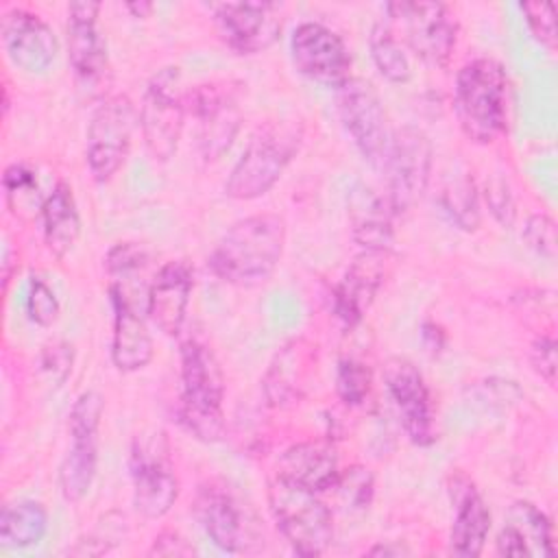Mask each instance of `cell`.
I'll use <instances>...</instances> for the list:
<instances>
[{
    "label": "cell",
    "instance_id": "obj_1",
    "mask_svg": "<svg viewBox=\"0 0 558 558\" xmlns=\"http://www.w3.org/2000/svg\"><path fill=\"white\" fill-rule=\"evenodd\" d=\"M286 246V220L279 214H253L233 222L216 242L207 264L211 272L240 288L266 283Z\"/></svg>",
    "mask_w": 558,
    "mask_h": 558
},
{
    "label": "cell",
    "instance_id": "obj_2",
    "mask_svg": "<svg viewBox=\"0 0 558 558\" xmlns=\"http://www.w3.org/2000/svg\"><path fill=\"white\" fill-rule=\"evenodd\" d=\"M453 111L462 133L475 144H490L508 122V74L493 57L466 61L453 83Z\"/></svg>",
    "mask_w": 558,
    "mask_h": 558
},
{
    "label": "cell",
    "instance_id": "obj_3",
    "mask_svg": "<svg viewBox=\"0 0 558 558\" xmlns=\"http://www.w3.org/2000/svg\"><path fill=\"white\" fill-rule=\"evenodd\" d=\"M222 401V366L207 342L190 336L181 344V423L201 442H218L225 436Z\"/></svg>",
    "mask_w": 558,
    "mask_h": 558
},
{
    "label": "cell",
    "instance_id": "obj_4",
    "mask_svg": "<svg viewBox=\"0 0 558 558\" xmlns=\"http://www.w3.org/2000/svg\"><path fill=\"white\" fill-rule=\"evenodd\" d=\"M301 142L303 124L299 120L281 118L262 124L231 168L225 183V194L235 201H253L264 196L296 157Z\"/></svg>",
    "mask_w": 558,
    "mask_h": 558
},
{
    "label": "cell",
    "instance_id": "obj_5",
    "mask_svg": "<svg viewBox=\"0 0 558 558\" xmlns=\"http://www.w3.org/2000/svg\"><path fill=\"white\" fill-rule=\"evenodd\" d=\"M268 506L277 530L299 556H323L333 541V519L318 493L272 477L268 482Z\"/></svg>",
    "mask_w": 558,
    "mask_h": 558
},
{
    "label": "cell",
    "instance_id": "obj_6",
    "mask_svg": "<svg viewBox=\"0 0 558 558\" xmlns=\"http://www.w3.org/2000/svg\"><path fill=\"white\" fill-rule=\"evenodd\" d=\"M194 514L211 543L227 554H251L264 545L257 517L225 482L209 480L198 486Z\"/></svg>",
    "mask_w": 558,
    "mask_h": 558
},
{
    "label": "cell",
    "instance_id": "obj_7",
    "mask_svg": "<svg viewBox=\"0 0 558 558\" xmlns=\"http://www.w3.org/2000/svg\"><path fill=\"white\" fill-rule=\"evenodd\" d=\"M102 414L105 399L96 390L81 392L70 408L68 434L72 442L59 464V490L70 504H78L94 484Z\"/></svg>",
    "mask_w": 558,
    "mask_h": 558
},
{
    "label": "cell",
    "instance_id": "obj_8",
    "mask_svg": "<svg viewBox=\"0 0 558 558\" xmlns=\"http://www.w3.org/2000/svg\"><path fill=\"white\" fill-rule=\"evenodd\" d=\"M129 469L133 482V506L144 519H161L179 497V477L174 473L170 442L163 432L137 434Z\"/></svg>",
    "mask_w": 558,
    "mask_h": 558
},
{
    "label": "cell",
    "instance_id": "obj_9",
    "mask_svg": "<svg viewBox=\"0 0 558 558\" xmlns=\"http://www.w3.org/2000/svg\"><path fill=\"white\" fill-rule=\"evenodd\" d=\"M140 122L133 100L124 94L105 96L87 124L85 161L98 183L109 181L126 161Z\"/></svg>",
    "mask_w": 558,
    "mask_h": 558
},
{
    "label": "cell",
    "instance_id": "obj_10",
    "mask_svg": "<svg viewBox=\"0 0 558 558\" xmlns=\"http://www.w3.org/2000/svg\"><path fill=\"white\" fill-rule=\"evenodd\" d=\"M137 116L146 150L153 159L168 161L177 153L187 116L179 68H163L148 81Z\"/></svg>",
    "mask_w": 558,
    "mask_h": 558
},
{
    "label": "cell",
    "instance_id": "obj_11",
    "mask_svg": "<svg viewBox=\"0 0 558 558\" xmlns=\"http://www.w3.org/2000/svg\"><path fill=\"white\" fill-rule=\"evenodd\" d=\"M432 163L434 148L421 129L401 126L392 131L381 170L386 174V196L397 216L414 207L425 194Z\"/></svg>",
    "mask_w": 558,
    "mask_h": 558
},
{
    "label": "cell",
    "instance_id": "obj_12",
    "mask_svg": "<svg viewBox=\"0 0 558 558\" xmlns=\"http://www.w3.org/2000/svg\"><path fill=\"white\" fill-rule=\"evenodd\" d=\"M336 105L340 122L362 157L373 168L381 170L392 131L388 129V116L373 83L351 76L336 89Z\"/></svg>",
    "mask_w": 558,
    "mask_h": 558
},
{
    "label": "cell",
    "instance_id": "obj_13",
    "mask_svg": "<svg viewBox=\"0 0 558 558\" xmlns=\"http://www.w3.org/2000/svg\"><path fill=\"white\" fill-rule=\"evenodd\" d=\"M386 11L392 20L401 22L405 41L421 61L436 68H445L449 63L458 41V22L447 4L401 0L386 4Z\"/></svg>",
    "mask_w": 558,
    "mask_h": 558
},
{
    "label": "cell",
    "instance_id": "obj_14",
    "mask_svg": "<svg viewBox=\"0 0 558 558\" xmlns=\"http://www.w3.org/2000/svg\"><path fill=\"white\" fill-rule=\"evenodd\" d=\"M187 113L196 120V146L205 161L220 159L233 144L242 113L233 89L227 83L198 85L185 92Z\"/></svg>",
    "mask_w": 558,
    "mask_h": 558
},
{
    "label": "cell",
    "instance_id": "obj_15",
    "mask_svg": "<svg viewBox=\"0 0 558 558\" xmlns=\"http://www.w3.org/2000/svg\"><path fill=\"white\" fill-rule=\"evenodd\" d=\"M294 68L314 83L338 89L351 78V52L344 39L323 22H301L290 37Z\"/></svg>",
    "mask_w": 558,
    "mask_h": 558
},
{
    "label": "cell",
    "instance_id": "obj_16",
    "mask_svg": "<svg viewBox=\"0 0 558 558\" xmlns=\"http://www.w3.org/2000/svg\"><path fill=\"white\" fill-rule=\"evenodd\" d=\"M384 381L410 442L416 447L434 445L438 438L434 403L421 371L405 357H390L384 364Z\"/></svg>",
    "mask_w": 558,
    "mask_h": 558
},
{
    "label": "cell",
    "instance_id": "obj_17",
    "mask_svg": "<svg viewBox=\"0 0 558 558\" xmlns=\"http://www.w3.org/2000/svg\"><path fill=\"white\" fill-rule=\"evenodd\" d=\"M211 9L220 39L238 54L264 52L279 39L283 26L279 2H222Z\"/></svg>",
    "mask_w": 558,
    "mask_h": 558
},
{
    "label": "cell",
    "instance_id": "obj_18",
    "mask_svg": "<svg viewBox=\"0 0 558 558\" xmlns=\"http://www.w3.org/2000/svg\"><path fill=\"white\" fill-rule=\"evenodd\" d=\"M100 2L81 0L68 7V61L81 89L100 94L109 78L105 37L98 31Z\"/></svg>",
    "mask_w": 558,
    "mask_h": 558
},
{
    "label": "cell",
    "instance_id": "obj_19",
    "mask_svg": "<svg viewBox=\"0 0 558 558\" xmlns=\"http://www.w3.org/2000/svg\"><path fill=\"white\" fill-rule=\"evenodd\" d=\"M2 44L7 57L24 72H44L59 52L52 26L26 9H9L2 15Z\"/></svg>",
    "mask_w": 558,
    "mask_h": 558
},
{
    "label": "cell",
    "instance_id": "obj_20",
    "mask_svg": "<svg viewBox=\"0 0 558 558\" xmlns=\"http://www.w3.org/2000/svg\"><path fill=\"white\" fill-rule=\"evenodd\" d=\"M316 373V347L305 338L288 340L272 355L264 379V397L272 408H290L299 403L307 388L312 386V377Z\"/></svg>",
    "mask_w": 558,
    "mask_h": 558
},
{
    "label": "cell",
    "instance_id": "obj_21",
    "mask_svg": "<svg viewBox=\"0 0 558 558\" xmlns=\"http://www.w3.org/2000/svg\"><path fill=\"white\" fill-rule=\"evenodd\" d=\"M388 268V251H362L353 257L333 288V314L342 325L355 327L371 310Z\"/></svg>",
    "mask_w": 558,
    "mask_h": 558
},
{
    "label": "cell",
    "instance_id": "obj_22",
    "mask_svg": "<svg viewBox=\"0 0 558 558\" xmlns=\"http://www.w3.org/2000/svg\"><path fill=\"white\" fill-rule=\"evenodd\" d=\"M194 272L187 262H166L146 290V316L166 336H179L187 316Z\"/></svg>",
    "mask_w": 558,
    "mask_h": 558
},
{
    "label": "cell",
    "instance_id": "obj_23",
    "mask_svg": "<svg viewBox=\"0 0 558 558\" xmlns=\"http://www.w3.org/2000/svg\"><path fill=\"white\" fill-rule=\"evenodd\" d=\"M109 296L113 307L111 362L122 373L142 371L150 364L155 355V342L146 327V320L124 290L109 286Z\"/></svg>",
    "mask_w": 558,
    "mask_h": 558
},
{
    "label": "cell",
    "instance_id": "obj_24",
    "mask_svg": "<svg viewBox=\"0 0 558 558\" xmlns=\"http://www.w3.org/2000/svg\"><path fill=\"white\" fill-rule=\"evenodd\" d=\"M499 556H556L554 525L532 501H514L495 541Z\"/></svg>",
    "mask_w": 558,
    "mask_h": 558
},
{
    "label": "cell",
    "instance_id": "obj_25",
    "mask_svg": "<svg viewBox=\"0 0 558 558\" xmlns=\"http://www.w3.org/2000/svg\"><path fill=\"white\" fill-rule=\"evenodd\" d=\"M456 506V517L449 532V551L460 558H475L482 554L490 532V510L464 475H458L449 488Z\"/></svg>",
    "mask_w": 558,
    "mask_h": 558
},
{
    "label": "cell",
    "instance_id": "obj_26",
    "mask_svg": "<svg viewBox=\"0 0 558 558\" xmlns=\"http://www.w3.org/2000/svg\"><path fill=\"white\" fill-rule=\"evenodd\" d=\"M277 477L314 493L333 488L340 464L338 453L327 440H305L290 445L277 460Z\"/></svg>",
    "mask_w": 558,
    "mask_h": 558
},
{
    "label": "cell",
    "instance_id": "obj_27",
    "mask_svg": "<svg viewBox=\"0 0 558 558\" xmlns=\"http://www.w3.org/2000/svg\"><path fill=\"white\" fill-rule=\"evenodd\" d=\"M395 209L366 183H357L349 194V222L353 240L362 251H390L395 240Z\"/></svg>",
    "mask_w": 558,
    "mask_h": 558
},
{
    "label": "cell",
    "instance_id": "obj_28",
    "mask_svg": "<svg viewBox=\"0 0 558 558\" xmlns=\"http://www.w3.org/2000/svg\"><path fill=\"white\" fill-rule=\"evenodd\" d=\"M41 231L48 251L54 257H65L81 238V214L70 183L57 181V185L41 201Z\"/></svg>",
    "mask_w": 558,
    "mask_h": 558
},
{
    "label": "cell",
    "instance_id": "obj_29",
    "mask_svg": "<svg viewBox=\"0 0 558 558\" xmlns=\"http://www.w3.org/2000/svg\"><path fill=\"white\" fill-rule=\"evenodd\" d=\"M48 532V512L44 504L22 499L2 508L0 541L7 547L24 549L37 545Z\"/></svg>",
    "mask_w": 558,
    "mask_h": 558
},
{
    "label": "cell",
    "instance_id": "obj_30",
    "mask_svg": "<svg viewBox=\"0 0 558 558\" xmlns=\"http://www.w3.org/2000/svg\"><path fill=\"white\" fill-rule=\"evenodd\" d=\"M440 207L462 231H475L480 227V196L475 181L469 172L447 174L440 187Z\"/></svg>",
    "mask_w": 558,
    "mask_h": 558
},
{
    "label": "cell",
    "instance_id": "obj_31",
    "mask_svg": "<svg viewBox=\"0 0 558 558\" xmlns=\"http://www.w3.org/2000/svg\"><path fill=\"white\" fill-rule=\"evenodd\" d=\"M368 48L375 68L390 83H408L412 78L410 57L386 22H375L368 35Z\"/></svg>",
    "mask_w": 558,
    "mask_h": 558
},
{
    "label": "cell",
    "instance_id": "obj_32",
    "mask_svg": "<svg viewBox=\"0 0 558 558\" xmlns=\"http://www.w3.org/2000/svg\"><path fill=\"white\" fill-rule=\"evenodd\" d=\"M336 392L344 405H362L371 395V368L357 357H342L336 371Z\"/></svg>",
    "mask_w": 558,
    "mask_h": 558
},
{
    "label": "cell",
    "instance_id": "obj_33",
    "mask_svg": "<svg viewBox=\"0 0 558 558\" xmlns=\"http://www.w3.org/2000/svg\"><path fill=\"white\" fill-rule=\"evenodd\" d=\"M333 488L338 490L344 506H349L353 510H362V508H368L373 501L375 477L366 466L353 464V466L340 469V475H338Z\"/></svg>",
    "mask_w": 558,
    "mask_h": 558
},
{
    "label": "cell",
    "instance_id": "obj_34",
    "mask_svg": "<svg viewBox=\"0 0 558 558\" xmlns=\"http://www.w3.org/2000/svg\"><path fill=\"white\" fill-rule=\"evenodd\" d=\"M148 262V251L137 242H118L105 255V268L111 281H129Z\"/></svg>",
    "mask_w": 558,
    "mask_h": 558
},
{
    "label": "cell",
    "instance_id": "obj_35",
    "mask_svg": "<svg viewBox=\"0 0 558 558\" xmlns=\"http://www.w3.org/2000/svg\"><path fill=\"white\" fill-rule=\"evenodd\" d=\"M532 37L547 50H556L558 28H556V7L551 2H521L519 4Z\"/></svg>",
    "mask_w": 558,
    "mask_h": 558
},
{
    "label": "cell",
    "instance_id": "obj_36",
    "mask_svg": "<svg viewBox=\"0 0 558 558\" xmlns=\"http://www.w3.org/2000/svg\"><path fill=\"white\" fill-rule=\"evenodd\" d=\"M523 242L527 244V248H532L536 255L545 257V259H556V251H558V238H556V222L549 214L545 211H536L525 220L523 233H521Z\"/></svg>",
    "mask_w": 558,
    "mask_h": 558
},
{
    "label": "cell",
    "instance_id": "obj_37",
    "mask_svg": "<svg viewBox=\"0 0 558 558\" xmlns=\"http://www.w3.org/2000/svg\"><path fill=\"white\" fill-rule=\"evenodd\" d=\"M28 318L39 327H50L61 314V305L52 288L41 277H31L26 294Z\"/></svg>",
    "mask_w": 558,
    "mask_h": 558
},
{
    "label": "cell",
    "instance_id": "obj_38",
    "mask_svg": "<svg viewBox=\"0 0 558 558\" xmlns=\"http://www.w3.org/2000/svg\"><path fill=\"white\" fill-rule=\"evenodd\" d=\"M484 198H486V205H488L493 218L499 225L510 227L514 222L517 205H514V196H512L506 179H501V177L488 179L486 187H484Z\"/></svg>",
    "mask_w": 558,
    "mask_h": 558
},
{
    "label": "cell",
    "instance_id": "obj_39",
    "mask_svg": "<svg viewBox=\"0 0 558 558\" xmlns=\"http://www.w3.org/2000/svg\"><path fill=\"white\" fill-rule=\"evenodd\" d=\"M72 362H74V351L72 344L59 340L52 344H46L41 355H39V366L41 371L59 386L68 379L70 371H72Z\"/></svg>",
    "mask_w": 558,
    "mask_h": 558
},
{
    "label": "cell",
    "instance_id": "obj_40",
    "mask_svg": "<svg viewBox=\"0 0 558 558\" xmlns=\"http://www.w3.org/2000/svg\"><path fill=\"white\" fill-rule=\"evenodd\" d=\"M530 364L534 368V373L545 379L549 386L556 384V338L551 333H541L532 347H530Z\"/></svg>",
    "mask_w": 558,
    "mask_h": 558
},
{
    "label": "cell",
    "instance_id": "obj_41",
    "mask_svg": "<svg viewBox=\"0 0 558 558\" xmlns=\"http://www.w3.org/2000/svg\"><path fill=\"white\" fill-rule=\"evenodd\" d=\"M2 187L9 207L15 205L17 196H33L37 192V177L35 170L28 168L26 163H11L4 168L2 174Z\"/></svg>",
    "mask_w": 558,
    "mask_h": 558
},
{
    "label": "cell",
    "instance_id": "obj_42",
    "mask_svg": "<svg viewBox=\"0 0 558 558\" xmlns=\"http://www.w3.org/2000/svg\"><path fill=\"white\" fill-rule=\"evenodd\" d=\"M194 549L185 543L183 536H179L177 532L172 530H166L161 532L155 543H153V549L150 554H157V556H190Z\"/></svg>",
    "mask_w": 558,
    "mask_h": 558
},
{
    "label": "cell",
    "instance_id": "obj_43",
    "mask_svg": "<svg viewBox=\"0 0 558 558\" xmlns=\"http://www.w3.org/2000/svg\"><path fill=\"white\" fill-rule=\"evenodd\" d=\"M423 340L427 342V347L432 351H436V349H440L445 344V333L434 323H425L423 325Z\"/></svg>",
    "mask_w": 558,
    "mask_h": 558
},
{
    "label": "cell",
    "instance_id": "obj_44",
    "mask_svg": "<svg viewBox=\"0 0 558 558\" xmlns=\"http://www.w3.org/2000/svg\"><path fill=\"white\" fill-rule=\"evenodd\" d=\"M126 11L133 13V17H148L153 13V2L140 0V2H126Z\"/></svg>",
    "mask_w": 558,
    "mask_h": 558
},
{
    "label": "cell",
    "instance_id": "obj_45",
    "mask_svg": "<svg viewBox=\"0 0 558 558\" xmlns=\"http://www.w3.org/2000/svg\"><path fill=\"white\" fill-rule=\"evenodd\" d=\"M371 556H399V554H408V549L403 547H392V545H375L368 549Z\"/></svg>",
    "mask_w": 558,
    "mask_h": 558
},
{
    "label": "cell",
    "instance_id": "obj_46",
    "mask_svg": "<svg viewBox=\"0 0 558 558\" xmlns=\"http://www.w3.org/2000/svg\"><path fill=\"white\" fill-rule=\"evenodd\" d=\"M11 266H13V259H11V248L7 246L4 248V253H2V286H4V290H7V286H9V281H11Z\"/></svg>",
    "mask_w": 558,
    "mask_h": 558
}]
</instances>
